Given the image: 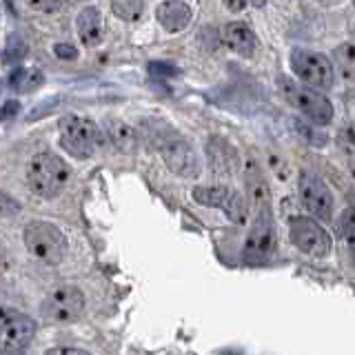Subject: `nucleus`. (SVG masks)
I'll return each instance as SVG.
<instances>
[{
    "label": "nucleus",
    "mask_w": 355,
    "mask_h": 355,
    "mask_svg": "<svg viewBox=\"0 0 355 355\" xmlns=\"http://www.w3.org/2000/svg\"><path fill=\"white\" fill-rule=\"evenodd\" d=\"M29 189L40 198H55L62 193V189L69 182V166L55 153H38L33 155L27 166Z\"/></svg>",
    "instance_id": "f257e3e1"
},
{
    "label": "nucleus",
    "mask_w": 355,
    "mask_h": 355,
    "mask_svg": "<svg viewBox=\"0 0 355 355\" xmlns=\"http://www.w3.org/2000/svg\"><path fill=\"white\" fill-rule=\"evenodd\" d=\"M22 238H25L27 251L40 262L58 264L67 255V238L51 222H42V220L29 222L25 231H22Z\"/></svg>",
    "instance_id": "f03ea898"
},
{
    "label": "nucleus",
    "mask_w": 355,
    "mask_h": 355,
    "mask_svg": "<svg viewBox=\"0 0 355 355\" xmlns=\"http://www.w3.org/2000/svg\"><path fill=\"white\" fill-rule=\"evenodd\" d=\"M60 144L64 151H69L76 158H92L96 149L103 142L100 129L89 118L83 116H64L58 122Z\"/></svg>",
    "instance_id": "7ed1b4c3"
},
{
    "label": "nucleus",
    "mask_w": 355,
    "mask_h": 355,
    "mask_svg": "<svg viewBox=\"0 0 355 355\" xmlns=\"http://www.w3.org/2000/svg\"><path fill=\"white\" fill-rule=\"evenodd\" d=\"M277 85H280L282 94L288 103H291L297 111H302L311 122L324 127L333 120V105L329 103L327 96H322L320 92H315V89H309L304 85L288 80V78H280Z\"/></svg>",
    "instance_id": "20e7f679"
},
{
    "label": "nucleus",
    "mask_w": 355,
    "mask_h": 355,
    "mask_svg": "<svg viewBox=\"0 0 355 355\" xmlns=\"http://www.w3.org/2000/svg\"><path fill=\"white\" fill-rule=\"evenodd\" d=\"M83 309H85V293L73 284H62L44 297L40 313L47 322H53V324H67V322L80 318Z\"/></svg>",
    "instance_id": "39448f33"
},
{
    "label": "nucleus",
    "mask_w": 355,
    "mask_h": 355,
    "mask_svg": "<svg viewBox=\"0 0 355 355\" xmlns=\"http://www.w3.org/2000/svg\"><path fill=\"white\" fill-rule=\"evenodd\" d=\"M288 236L295 247L313 258H327L331 253V236L329 231L313 218L293 216L288 220Z\"/></svg>",
    "instance_id": "423d86ee"
},
{
    "label": "nucleus",
    "mask_w": 355,
    "mask_h": 355,
    "mask_svg": "<svg viewBox=\"0 0 355 355\" xmlns=\"http://www.w3.org/2000/svg\"><path fill=\"white\" fill-rule=\"evenodd\" d=\"M273 251H275V229L271 222V211L269 207H262L258 209V216L253 220L242 253L249 264H262L271 258Z\"/></svg>",
    "instance_id": "0eeeda50"
},
{
    "label": "nucleus",
    "mask_w": 355,
    "mask_h": 355,
    "mask_svg": "<svg viewBox=\"0 0 355 355\" xmlns=\"http://www.w3.org/2000/svg\"><path fill=\"white\" fill-rule=\"evenodd\" d=\"M291 69L300 80L309 87L329 89L333 85V64L327 55H322V53L295 49L291 53Z\"/></svg>",
    "instance_id": "6e6552de"
},
{
    "label": "nucleus",
    "mask_w": 355,
    "mask_h": 355,
    "mask_svg": "<svg viewBox=\"0 0 355 355\" xmlns=\"http://www.w3.org/2000/svg\"><path fill=\"white\" fill-rule=\"evenodd\" d=\"M300 200L311 216H315L322 222H329L333 216V196L327 182L315 173L300 175Z\"/></svg>",
    "instance_id": "1a4fd4ad"
},
{
    "label": "nucleus",
    "mask_w": 355,
    "mask_h": 355,
    "mask_svg": "<svg viewBox=\"0 0 355 355\" xmlns=\"http://www.w3.org/2000/svg\"><path fill=\"white\" fill-rule=\"evenodd\" d=\"M160 153L169 171L180 178H198L200 175V160L196 149L182 138H166L160 144Z\"/></svg>",
    "instance_id": "9d476101"
},
{
    "label": "nucleus",
    "mask_w": 355,
    "mask_h": 355,
    "mask_svg": "<svg viewBox=\"0 0 355 355\" xmlns=\"http://www.w3.org/2000/svg\"><path fill=\"white\" fill-rule=\"evenodd\" d=\"M36 336V320L18 313L0 327V355H22Z\"/></svg>",
    "instance_id": "9b49d317"
},
{
    "label": "nucleus",
    "mask_w": 355,
    "mask_h": 355,
    "mask_svg": "<svg viewBox=\"0 0 355 355\" xmlns=\"http://www.w3.org/2000/svg\"><path fill=\"white\" fill-rule=\"evenodd\" d=\"M76 29L87 47H98L105 40V20L96 7H85L76 18Z\"/></svg>",
    "instance_id": "f8f14e48"
},
{
    "label": "nucleus",
    "mask_w": 355,
    "mask_h": 355,
    "mask_svg": "<svg viewBox=\"0 0 355 355\" xmlns=\"http://www.w3.org/2000/svg\"><path fill=\"white\" fill-rule=\"evenodd\" d=\"M155 16H158V22L164 31L178 33L187 29L189 22H191V9L182 0H164L158 11H155Z\"/></svg>",
    "instance_id": "ddd939ff"
},
{
    "label": "nucleus",
    "mask_w": 355,
    "mask_h": 355,
    "mask_svg": "<svg viewBox=\"0 0 355 355\" xmlns=\"http://www.w3.org/2000/svg\"><path fill=\"white\" fill-rule=\"evenodd\" d=\"M207 155H209V164L214 173L229 175L238 169V155L233 151V147L222 140V138H211L207 144Z\"/></svg>",
    "instance_id": "4468645a"
},
{
    "label": "nucleus",
    "mask_w": 355,
    "mask_h": 355,
    "mask_svg": "<svg viewBox=\"0 0 355 355\" xmlns=\"http://www.w3.org/2000/svg\"><path fill=\"white\" fill-rule=\"evenodd\" d=\"M225 42L231 51L240 55H251L255 51V33L242 20H233L225 27Z\"/></svg>",
    "instance_id": "2eb2a0df"
},
{
    "label": "nucleus",
    "mask_w": 355,
    "mask_h": 355,
    "mask_svg": "<svg viewBox=\"0 0 355 355\" xmlns=\"http://www.w3.org/2000/svg\"><path fill=\"white\" fill-rule=\"evenodd\" d=\"M105 133H107L109 142L114 144L120 153H133L138 149V136H136V131H133V127H129L127 122H122L118 118H107Z\"/></svg>",
    "instance_id": "dca6fc26"
},
{
    "label": "nucleus",
    "mask_w": 355,
    "mask_h": 355,
    "mask_svg": "<svg viewBox=\"0 0 355 355\" xmlns=\"http://www.w3.org/2000/svg\"><path fill=\"white\" fill-rule=\"evenodd\" d=\"M44 83V76L40 69H33V67H20L14 73L9 76V87L14 92L20 94H29V92H36L38 87H42Z\"/></svg>",
    "instance_id": "f3484780"
},
{
    "label": "nucleus",
    "mask_w": 355,
    "mask_h": 355,
    "mask_svg": "<svg viewBox=\"0 0 355 355\" xmlns=\"http://www.w3.org/2000/svg\"><path fill=\"white\" fill-rule=\"evenodd\" d=\"M247 184H249V193L253 198V202L258 205V209L269 207L266 205L269 202V189H266V182H264L262 173L258 171V166H255V162L247 164Z\"/></svg>",
    "instance_id": "a211bd4d"
},
{
    "label": "nucleus",
    "mask_w": 355,
    "mask_h": 355,
    "mask_svg": "<svg viewBox=\"0 0 355 355\" xmlns=\"http://www.w3.org/2000/svg\"><path fill=\"white\" fill-rule=\"evenodd\" d=\"M229 198V189L227 187H196L193 189V200L205 207H218L227 202Z\"/></svg>",
    "instance_id": "6ab92c4d"
},
{
    "label": "nucleus",
    "mask_w": 355,
    "mask_h": 355,
    "mask_svg": "<svg viewBox=\"0 0 355 355\" xmlns=\"http://www.w3.org/2000/svg\"><path fill=\"white\" fill-rule=\"evenodd\" d=\"M222 211H225L227 218L231 222H236V225H244V222H247L249 209H247V202H244V198L238 191H229V198H227V202L222 205Z\"/></svg>",
    "instance_id": "aec40b11"
},
{
    "label": "nucleus",
    "mask_w": 355,
    "mask_h": 355,
    "mask_svg": "<svg viewBox=\"0 0 355 355\" xmlns=\"http://www.w3.org/2000/svg\"><path fill=\"white\" fill-rule=\"evenodd\" d=\"M142 9H144V0H111V11L120 20L127 22L138 20L142 16Z\"/></svg>",
    "instance_id": "412c9836"
},
{
    "label": "nucleus",
    "mask_w": 355,
    "mask_h": 355,
    "mask_svg": "<svg viewBox=\"0 0 355 355\" xmlns=\"http://www.w3.org/2000/svg\"><path fill=\"white\" fill-rule=\"evenodd\" d=\"M27 42L22 40L16 33H11L5 49H3V64H18L27 55Z\"/></svg>",
    "instance_id": "4be33fe9"
},
{
    "label": "nucleus",
    "mask_w": 355,
    "mask_h": 355,
    "mask_svg": "<svg viewBox=\"0 0 355 355\" xmlns=\"http://www.w3.org/2000/svg\"><path fill=\"white\" fill-rule=\"evenodd\" d=\"M336 55H338V64H340V73L351 80L353 73H355V49L351 42H344L336 49Z\"/></svg>",
    "instance_id": "5701e85b"
},
{
    "label": "nucleus",
    "mask_w": 355,
    "mask_h": 355,
    "mask_svg": "<svg viewBox=\"0 0 355 355\" xmlns=\"http://www.w3.org/2000/svg\"><path fill=\"white\" fill-rule=\"evenodd\" d=\"M340 236L347 240L349 244L355 242V214H353V207H347L342 211V216H340Z\"/></svg>",
    "instance_id": "b1692460"
},
{
    "label": "nucleus",
    "mask_w": 355,
    "mask_h": 355,
    "mask_svg": "<svg viewBox=\"0 0 355 355\" xmlns=\"http://www.w3.org/2000/svg\"><path fill=\"white\" fill-rule=\"evenodd\" d=\"M149 76L158 78V80H169L178 76V69L171 62H149Z\"/></svg>",
    "instance_id": "393cba45"
},
{
    "label": "nucleus",
    "mask_w": 355,
    "mask_h": 355,
    "mask_svg": "<svg viewBox=\"0 0 355 355\" xmlns=\"http://www.w3.org/2000/svg\"><path fill=\"white\" fill-rule=\"evenodd\" d=\"M20 214V205L9 193L0 191V218H14Z\"/></svg>",
    "instance_id": "a878e982"
},
{
    "label": "nucleus",
    "mask_w": 355,
    "mask_h": 355,
    "mask_svg": "<svg viewBox=\"0 0 355 355\" xmlns=\"http://www.w3.org/2000/svg\"><path fill=\"white\" fill-rule=\"evenodd\" d=\"M33 11H42V14H53V11L62 9L67 0H27Z\"/></svg>",
    "instance_id": "bb28decb"
},
{
    "label": "nucleus",
    "mask_w": 355,
    "mask_h": 355,
    "mask_svg": "<svg viewBox=\"0 0 355 355\" xmlns=\"http://www.w3.org/2000/svg\"><path fill=\"white\" fill-rule=\"evenodd\" d=\"M53 53L58 55V58H62V60H76L78 58V49L73 47V44H67V42H58V44H55Z\"/></svg>",
    "instance_id": "cd10ccee"
},
{
    "label": "nucleus",
    "mask_w": 355,
    "mask_h": 355,
    "mask_svg": "<svg viewBox=\"0 0 355 355\" xmlns=\"http://www.w3.org/2000/svg\"><path fill=\"white\" fill-rule=\"evenodd\" d=\"M20 111V103L18 100H7V103L0 107V120H11L16 118Z\"/></svg>",
    "instance_id": "c85d7f7f"
},
{
    "label": "nucleus",
    "mask_w": 355,
    "mask_h": 355,
    "mask_svg": "<svg viewBox=\"0 0 355 355\" xmlns=\"http://www.w3.org/2000/svg\"><path fill=\"white\" fill-rule=\"evenodd\" d=\"M44 355H92V353L85 349H78V347H53Z\"/></svg>",
    "instance_id": "c756f323"
},
{
    "label": "nucleus",
    "mask_w": 355,
    "mask_h": 355,
    "mask_svg": "<svg viewBox=\"0 0 355 355\" xmlns=\"http://www.w3.org/2000/svg\"><path fill=\"white\" fill-rule=\"evenodd\" d=\"M53 105H58V98H49L47 100V103H44V105H40V107H36V109H33L31 111V114L27 116V120H36V118H42V116H47L49 114V107H53Z\"/></svg>",
    "instance_id": "7c9ffc66"
},
{
    "label": "nucleus",
    "mask_w": 355,
    "mask_h": 355,
    "mask_svg": "<svg viewBox=\"0 0 355 355\" xmlns=\"http://www.w3.org/2000/svg\"><path fill=\"white\" fill-rule=\"evenodd\" d=\"M18 311L16 309H9V306H0V327H5L11 318H16Z\"/></svg>",
    "instance_id": "2f4dec72"
},
{
    "label": "nucleus",
    "mask_w": 355,
    "mask_h": 355,
    "mask_svg": "<svg viewBox=\"0 0 355 355\" xmlns=\"http://www.w3.org/2000/svg\"><path fill=\"white\" fill-rule=\"evenodd\" d=\"M225 5L229 11H242L244 7L249 5V0H225Z\"/></svg>",
    "instance_id": "473e14b6"
},
{
    "label": "nucleus",
    "mask_w": 355,
    "mask_h": 355,
    "mask_svg": "<svg viewBox=\"0 0 355 355\" xmlns=\"http://www.w3.org/2000/svg\"><path fill=\"white\" fill-rule=\"evenodd\" d=\"M249 3H253L255 7H264V5H266V0H249Z\"/></svg>",
    "instance_id": "72a5a7b5"
},
{
    "label": "nucleus",
    "mask_w": 355,
    "mask_h": 355,
    "mask_svg": "<svg viewBox=\"0 0 355 355\" xmlns=\"http://www.w3.org/2000/svg\"><path fill=\"white\" fill-rule=\"evenodd\" d=\"M318 3H322V5H336L338 0H318Z\"/></svg>",
    "instance_id": "f704fd0d"
},
{
    "label": "nucleus",
    "mask_w": 355,
    "mask_h": 355,
    "mask_svg": "<svg viewBox=\"0 0 355 355\" xmlns=\"http://www.w3.org/2000/svg\"><path fill=\"white\" fill-rule=\"evenodd\" d=\"M227 355H238V353H227Z\"/></svg>",
    "instance_id": "c9c22d12"
}]
</instances>
